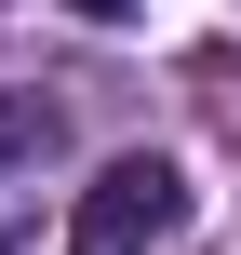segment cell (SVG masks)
I'll list each match as a JSON object with an SVG mask.
<instances>
[{
    "mask_svg": "<svg viewBox=\"0 0 241 255\" xmlns=\"http://www.w3.org/2000/svg\"><path fill=\"white\" fill-rule=\"evenodd\" d=\"M67 13H94V27H121V13H148V0H67Z\"/></svg>",
    "mask_w": 241,
    "mask_h": 255,
    "instance_id": "3957f363",
    "label": "cell"
},
{
    "mask_svg": "<svg viewBox=\"0 0 241 255\" xmlns=\"http://www.w3.org/2000/svg\"><path fill=\"white\" fill-rule=\"evenodd\" d=\"M40 161H54V108H0V242L27 229V188H40Z\"/></svg>",
    "mask_w": 241,
    "mask_h": 255,
    "instance_id": "7a4b0ae2",
    "label": "cell"
},
{
    "mask_svg": "<svg viewBox=\"0 0 241 255\" xmlns=\"http://www.w3.org/2000/svg\"><path fill=\"white\" fill-rule=\"evenodd\" d=\"M174 215H188V175H174L161 148H121V161L67 202V255H148Z\"/></svg>",
    "mask_w": 241,
    "mask_h": 255,
    "instance_id": "6da1fadb",
    "label": "cell"
}]
</instances>
